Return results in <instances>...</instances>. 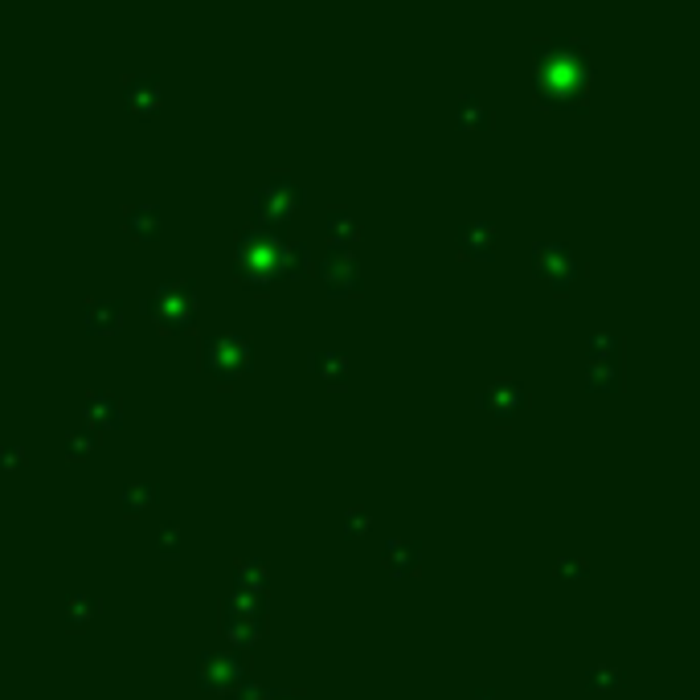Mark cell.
Here are the masks:
<instances>
[{"instance_id":"32","label":"cell","mask_w":700,"mask_h":700,"mask_svg":"<svg viewBox=\"0 0 700 700\" xmlns=\"http://www.w3.org/2000/svg\"><path fill=\"white\" fill-rule=\"evenodd\" d=\"M271 700H303L299 692H271Z\"/></svg>"},{"instance_id":"29","label":"cell","mask_w":700,"mask_h":700,"mask_svg":"<svg viewBox=\"0 0 700 700\" xmlns=\"http://www.w3.org/2000/svg\"><path fill=\"white\" fill-rule=\"evenodd\" d=\"M25 467V443H0V471Z\"/></svg>"},{"instance_id":"10","label":"cell","mask_w":700,"mask_h":700,"mask_svg":"<svg viewBox=\"0 0 700 700\" xmlns=\"http://www.w3.org/2000/svg\"><path fill=\"white\" fill-rule=\"evenodd\" d=\"M479 410H484L492 422H516L524 410H529V393L516 377H492L484 389H479Z\"/></svg>"},{"instance_id":"33","label":"cell","mask_w":700,"mask_h":700,"mask_svg":"<svg viewBox=\"0 0 700 700\" xmlns=\"http://www.w3.org/2000/svg\"><path fill=\"white\" fill-rule=\"evenodd\" d=\"M475 700H500V696H496V692H488V688H484V692H479V696H475Z\"/></svg>"},{"instance_id":"6","label":"cell","mask_w":700,"mask_h":700,"mask_svg":"<svg viewBox=\"0 0 700 700\" xmlns=\"http://www.w3.org/2000/svg\"><path fill=\"white\" fill-rule=\"evenodd\" d=\"M586 385L598 389V393H610L619 389L623 381V336L610 332V328H598L590 340H586Z\"/></svg>"},{"instance_id":"20","label":"cell","mask_w":700,"mask_h":700,"mask_svg":"<svg viewBox=\"0 0 700 700\" xmlns=\"http://www.w3.org/2000/svg\"><path fill=\"white\" fill-rule=\"evenodd\" d=\"M459 250L471 258H488L496 250V226L492 222H467L459 230Z\"/></svg>"},{"instance_id":"21","label":"cell","mask_w":700,"mask_h":700,"mask_svg":"<svg viewBox=\"0 0 700 700\" xmlns=\"http://www.w3.org/2000/svg\"><path fill=\"white\" fill-rule=\"evenodd\" d=\"M156 496H160V488L152 484V479H131V484H123V492H119V508L127 516H140L144 508L156 504Z\"/></svg>"},{"instance_id":"7","label":"cell","mask_w":700,"mask_h":700,"mask_svg":"<svg viewBox=\"0 0 700 700\" xmlns=\"http://www.w3.org/2000/svg\"><path fill=\"white\" fill-rule=\"evenodd\" d=\"M222 631L226 639L234 643V651L242 647H254L267 631V598H254V594H226L222 602Z\"/></svg>"},{"instance_id":"24","label":"cell","mask_w":700,"mask_h":700,"mask_svg":"<svg viewBox=\"0 0 700 700\" xmlns=\"http://www.w3.org/2000/svg\"><path fill=\"white\" fill-rule=\"evenodd\" d=\"M455 119L463 127H488L492 123V107H488V99H479V95H459L455 99Z\"/></svg>"},{"instance_id":"18","label":"cell","mask_w":700,"mask_h":700,"mask_svg":"<svg viewBox=\"0 0 700 700\" xmlns=\"http://www.w3.org/2000/svg\"><path fill=\"white\" fill-rule=\"evenodd\" d=\"M267 586H271L267 561H258V557H242V561H234V594L267 598Z\"/></svg>"},{"instance_id":"4","label":"cell","mask_w":700,"mask_h":700,"mask_svg":"<svg viewBox=\"0 0 700 700\" xmlns=\"http://www.w3.org/2000/svg\"><path fill=\"white\" fill-rule=\"evenodd\" d=\"M303 201V185L295 172L287 168H275L267 181L254 189V226H267V230H279L283 222H291V213L299 209Z\"/></svg>"},{"instance_id":"26","label":"cell","mask_w":700,"mask_h":700,"mask_svg":"<svg viewBox=\"0 0 700 700\" xmlns=\"http://www.w3.org/2000/svg\"><path fill=\"white\" fill-rule=\"evenodd\" d=\"M156 553L160 557H177L181 553V524L177 520H160L156 524Z\"/></svg>"},{"instance_id":"2","label":"cell","mask_w":700,"mask_h":700,"mask_svg":"<svg viewBox=\"0 0 700 700\" xmlns=\"http://www.w3.org/2000/svg\"><path fill=\"white\" fill-rule=\"evenodd\" d=\"M234 271L246 287H271L287 279V238L267 226H250L234 238Z\"/></svg>"},{"instance_id":"16","label":"cell","mask_w":700,"mask_h":700,"mask_svg":"<svg viewBox=\"0 0 700 700\" xmlns=\"http://www.w3.org/2000/svg\"><path fill=\"white\" fill-rule=\"evenodd\" d=\"M381 565H385L393 578L418 574L422 570V545L418 541H406V537H389L385 549H381Z\"/></svg>"},{"instance_id":"1","label":"cell","mask_w":700,"mask_h":700,"mask_svg":"<svg viewBox=\"0 0 700 700\" xmlns=\"http://www.w3.org/2000/svg\"><path fill=\"white\" fill-rule=\"evenodd\" d=\"M533 82L545 107H582L590 95V46L582 37H545L533 46Z\"/></svg>"},{"instance_id":"5","label":"cell","mask_w":700,"mask_h":700,"mask_svg":"<svg viewBox=\"0 0 700 700\" xmlns=\"http://www.w3.org/2000/svg\"><path fill=\"white\" fill-rule=\"evenodd\" d=\"M254 361V348L242 332H213L201 340V369L217 381H238Z\"/></svg>"},{"instance_id":"22","label":"cell","mask_w":700,"mask_h":700,"mask_svg":"<svg viewBox=\"0 0 700 700\" xmlns=\"http://www.w3.org/2000/svg\"><path fill=\"white\" fill-rule=\"evenodd\" d=\"M95 447H99V430H91V426H70L66 434H62V451L70 455V459H91L95 455Z\"/></svg>"},{"instance_id":"25","label":"cell","mask_w":700,"mask_h":700,"mask_svg":"<svg viewBox=\"0 0 700 700\" xmlns=\"http://www.w3.org/2000/svg\"><path fill=\"white\" fill-rule=\"evenodd\" d=\"M586 680H590V688L610 692V688H623V680H627V676H623V668H619V664H606V660H602V664H594V668L586 672Z\"/></svg>"},{"instance_id":"11","label":"cell","mask_w":700,"mask_h":700,"mask_svg":"<svg viewBox=\"0 0 700 700\" xmlns=\"http://www.w3.org/2000/svg\"><path fill=\"white\" fill-rule=\"evenodd\" d=\"M197 680H201L205 692H234L246 680V660H242L234 647L205 651L201 664H197Z\"/></svg>"},{"instance_id":"30","label":"cell","mask_w":700,"mask_h":700,"mask_svg":"<svg viewBox=\"0 0 700 700\" xmlns=\"http://www.w3.org/2000/svg\"><path fill=\"white\" fill-rule=\"evenodd\" d=\"M230 696H234V700H271V688H267V684H258V680H250V676H246V680H242V684H238V688H234Z\"/></svg>"},{"instance_id":"23","label":"cell","mask_w":700,"mask_h":700,"mask_svg":"<svg viewBox=\"0 0 700 700\" xmlns=\"http://www.w3.org/2000/svg\"><path fill=\"white\" fill-rule=\"evenodd\" d=\"M99 598L95 594H86V590H78V594H70V602H66V623L78 631V627H86V623H95L99 619Z\"/></svg>"},{"instance_id":"12","label":"cell","mask_w":700,"mask_h":700,"mask_svg":"<svg viewBox=\"0 0 700 700\" xmlns=\"http://www.w3.org/2000/svg\"><path fill=\"white\" fill-rule=\"evenodd\" d=\"M82 328L95 332V336H107V332H119L123 328V299L119 295H95L82 303Z\"/></svg>"},{"instance_id":"14","label":"cell","mask_w":700,"mask_h":700,"mask_svg":"<svg viewBox=\"0 0 700 700\" xmlns=\"http://www.w3.org/2000/svg\"><path fill=\"white\" fill-rule=\"evenodd\" d=\"M160 226H164V209L156 201H131V205H123V230L131 238L152 242V238H160Z\"/></svg>"},{"instance_id":"27","label":"cell","mask_w":700,"mask_h":700,"mask_svg":"<svg viewBox=\"0 0 700 700\" xmlns=\"http://www.w3.org/2000/svg\"><path fill=\"white\" fill-rule=\"evenodd\" d=\"M369 524H373V512L361 508V504H353V508H344V512H340V533H344V537H361V533H369Z\"/></svg>"},{"instance_id":"8","label":"cell","mask_w":700,"mask_h":700,"mask_svg":"<svg viewBox=\"0 0 700 700\" xmlns=\"http://www.w3.org/2000/svg\"><path fill=\"white\" fill-rule=\"evenodd\" d=\"M533 275L541 283H549L553 291H565L570 283H578L586 275V262L578 258L574 246H565V242H533Z\"/></svg>"},{"instance_id":"28","label":"cell","mask_w":700,"mask_h":700,"mask_svg":"<svg viewBox=\"0 0 700 700\" xmlns=\"http://www.w3.org/2000/svg\"><path fill=\"white\" fill-rule=\"evenodd\" d=\"M312 262V250L308 242H287V275H303Z\"/></svg>"},{"instance_id":"13","label":"cell","mask_w":700,"mask_h":700,"mask_svg":"<svg viewBox=\"0 0 700 700\" xmlns=\"http://www.w3.org/2000/svg\"><path fill=\"white\" fill-rule=\"evenodd\" d=\"M82 422L91 430H107V426L115 430V426H123V402L111 389H91L82 398Z\"/></svg>"},{"instance_id":"19","label":"cell","mask_w":700,"mask_h":700,"mask_svg":"<svg viewBox=\"0 0 700 700\" xmlns=\"http://www.w3.org/2000/svg\"><path fill=\"white\" fill-rule=\"evenodd\" d=\"M324 226H328V238H332V246H353L357 238H361V217L348 209V205H332L328 213H324Z\"/></svg>"},{"instance_id":"9","label":"cell","mask_w":700,"mask_h":700,"mask_svg":"<svg viewBox=\"0 0 700 700\" xmlns=\"http://www.w3.org/2000/svg\"><path fill=\"white\" fill-rule=\"evenodd\" d=\"M316 275L328 295H357L365 287V267L353 246H328L316 262Z\"/></svg>"},{"instance_id":"17","label":"cell","mask_w":700,"mask_h":700,"mask_svg":"<svg viewBox=\"0 0 700 700\" xmlns=\"http://www.w3.org/2000/svg\"><path fill=\"white\" fill-rule=\"evenodd\" d=\"M308 365L328 389L348 385V373H353V361H348V353H340V348H316V353L308 357Z\"/></svg>"},{"instance_id":"31","label":"cell","mask_w":700,"mask_h":700,"mask_svg":"<svg viewBox=\"0 0 700 700\" xmlns=\"http://www.w3.org/2000/svg\"><path fill=\"white\" fill-rule=\"evenodd\" d=\"M557 574H561V578H570V574H574V578H586V561H582V557H561V561H557Z\"/></svg>"},{"instance_id":"3","label":"cell","mask_w":700,"mask_h":700,"mask_svg":"<svg viewBox=\"0 0 700 700\" xmlns=\"http://www.w3.org/2000/svg\"><path fill=\"white\" fill-rule=\"evenodd\" d=\"M144 312H148L152 324H156L160 332H168V336L193 328V320H197V283H193V279H164V283L148 295Z\"/></svg>"},{"instance_id":"15","label":"cell","mask_w":700,"mask_h":700,"mask_svg":"<svg viewBox=\"0 0 700 700\" xmlns=\"http://www.w3.org/2000/svg\"><path fill=\"white\" fill-rule=\"evenodd\" d=\"M123 99L136 115H156L160 111V74H127L123 78Z\"/></svg>"}]
</instances>
